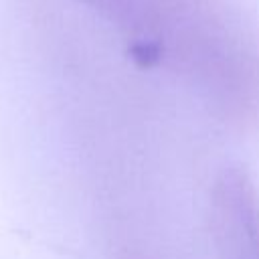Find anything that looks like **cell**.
Returning a JSON list of instances; mask_svg holds the SVG:
<instances>
[{
  "label": "cell",
  "mask_w": 259,
  "mask_h": 259,
  "mask_svg": "<svg viewBox=\"0 0 259 259\" xmlns=\"http://www.w3.org/2000/svg\"><path fill=\"white\" fill-rule=\"evenodd\" d=\"M119 28L140 65L225 67L251 59V38L219 0H81Z\"/></svg>",
  "instance_id": "cell-1"
},
{
  "label": "cell",
  "mask_w": 259,
  "mask_h": 259,
  "mask_svg": "<svg viewBox=\"0 0 259 259\" xmlns=\"http://www.w3.org/2000/svg\"><path fill=\"white\" fill-rule=\"evenodd\" d=\"M217 259H259V200L239 168L225 170L212 192Z\"/></svg>",
  "instance_id": "cell-2"
}]
</instances>
